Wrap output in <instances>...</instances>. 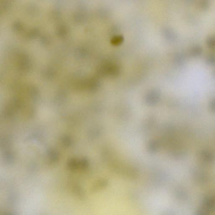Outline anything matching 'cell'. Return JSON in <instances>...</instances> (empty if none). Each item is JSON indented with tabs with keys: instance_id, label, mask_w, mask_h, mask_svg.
Here are the masks:
<instances>
[{
	"instance_id": "cell-1",
	"label": "cell",
	"mask_w": 215,
	"mask_h": 215,
	"mask_svg": "<svg viewBox=\"0 0 215 215\" xmlns=\"http://www.w3.org/2000/svg\"><path fill=\"white\" fill-rule=\"evenodd\" d=\"M123 38L120 36H118L113 39L112 40V43L114 44L117 45L119 44L123 41Z\"/></svg>"
}]
</instances>
